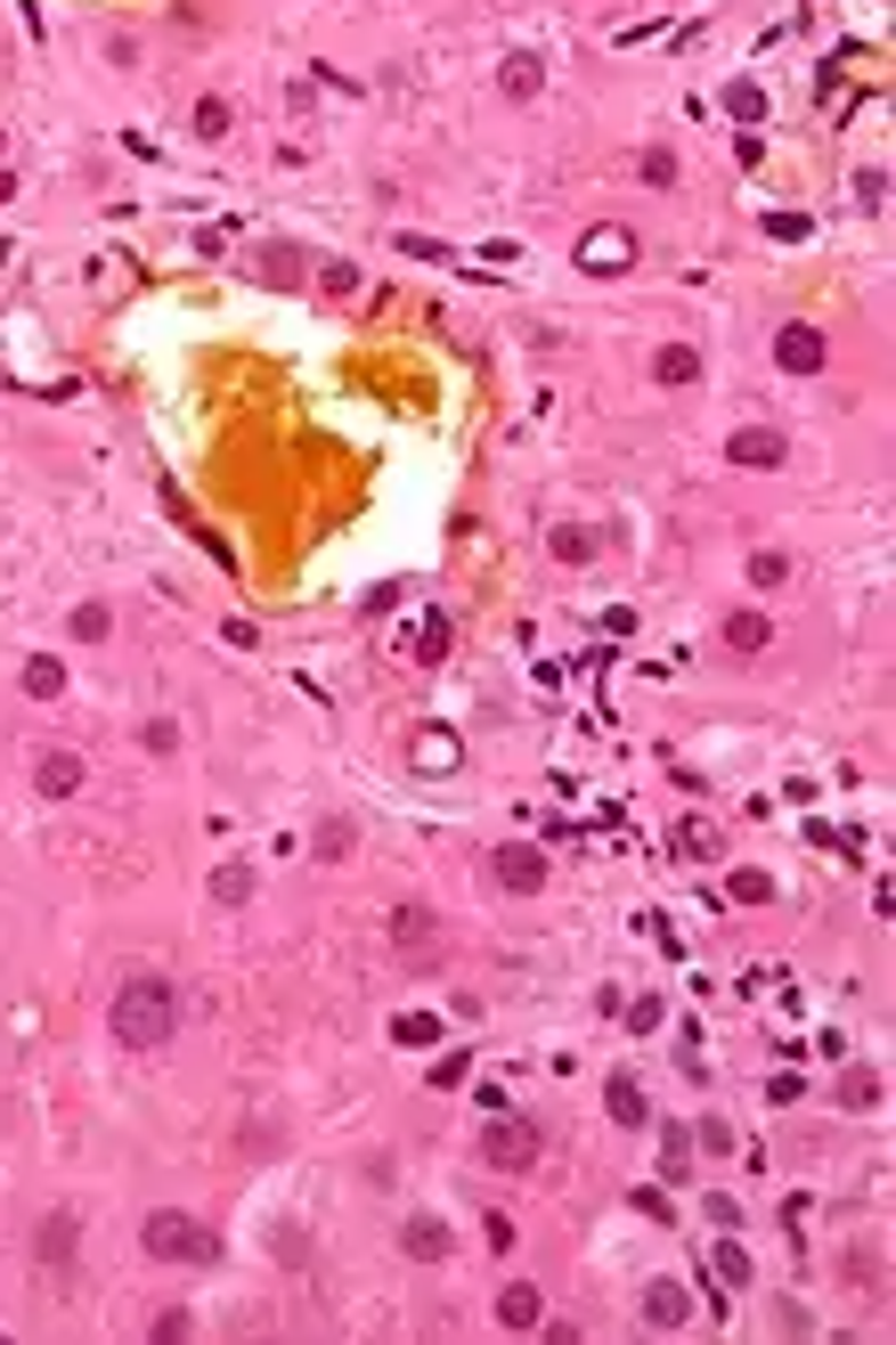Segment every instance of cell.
<instances>
[{
    "mask_svg": "<svg viewBox=\"0 0 896 1345\" xmlns=\"http://www.w3.org/2000/svg\"><path fill=\"white\" fill-rule=\"evenodd\" d=\"M107 1027H115V1044H131V1052H155V1044H172L180 1036V987L172 979H122V996L107 1011Z\"/></svg>",
    "mask_w": 896,
    "mask_h": 1345,
    "instance_id": "6da1fadb",
    "label": "cell"
},
{
    "mask_svg": "<svg viewBox=\"0 0 896 1345\" xmlns=\"http://www.w3.org/2000/svg\"><path fill=\"white\" fill-rule=\"evenodd\" d=\"M139 1239H148L155 1265H213V1231H204L196 1215H180V1207H155Z\"/></svg>",
    "mask_w": 896,
    "mask_h": 1345,
    "instance_id": "7a4b0ae2",
    "label": "cell"
},
{
    "mask_svg": "<svg viewBox=\"0 0 896 1345\" xmlns=\"http://www.w3.org/2000/svg\"><path fill=\"white\" fill-rule=\"evenodd\" d=\"M482 1166L530 1174V1166H538V1126H530V1117H514V1109H489V1126H482Z\"/></svg>",
    "mask_w": 896,
    "mask_h": 1345,
    "instance_id": "3957f363",
    "label": "cell"
},
{
    "mask_svg": "<svg viewBox=\"0 0 896 1345\" xmlns=\"http://www.w3.org/2000/svg\"><path fill=\"white\" fill-rule=\"evenodd\" d=\"M579 269H587V278H619V269H636V237L619 229V220H595V229L579 237Z\"/></svg>",
    "mask_w": 896,
    "mask_h": 1345,
    "instance_id": "277c9868",
    "label": "cell"
},
{
    "mask_svg": "<svg viewBox=\"0 0 896 1345\" xmlns=\"http://www.w3.org/2000/svg\"><path fill=\"white\" fill-rule=\"evenodd\" d=\"M725 458H734L742 473H775V465L790 458V441H782V432H775V424H742V432H734V441H725Z\"/></svg>",
    "mask_w": 896,
    "mask_h": 1345,
    "instance_id": "5b68a950",
    "label": "cell"
},
{
    "mask_svg": "<svg viewBox=\"0 0 896 1345\" xmlns=\"http://www.w3.org/2000/svg\"><path fill=\"white\" fill-rule=\"evenodd\" d=\"M823 351H831V343H823V326H799V319H790L782 335H775V367H782V376H816Z\"/></svg>",
    "mask_w": 896,
    "mask_h": 1345,
    "instance_id": "8992f818",
    "label": "cell"
},
{
    "mask_svg": "<svg viewBox=\"0 0 896 1345\" xmlns=\"http://www.w3.org/2000/svg\"><path fill=\"white\" fill-rule=\"evenodd\" d=\"M489 873H497V889H514V897H530V889H547V857H538V848H497L489 857Z\"/></svg>",
    "mask_w": 896,
    "mask_h": 1345,
    "instance_id": "52a82bcc",
    "label": "cell"
},
{
    "mask_svg": "<svg viewBox=\"0 0 896 1345\" xmlns=\"http://www.w3.org/2000/svg\"><path fill=\"white\" fill-rule=\"evenodd\" d=\"M33 792H41V799H74V792H82V758H74V751H41V758H33Z\"/></svg>",
    "mask_w": 896,
    "mask_h": 1345,
    "instance_id": "ba28073f",
    "label": "cell"
},
{
    "mask_svg": "<svg viewBox=\"0 0 896 1345\" xmlns=\"http://www.w3.org/2000/svg\"><path fill=\"white\" fill-rule=\"evenodd\" d=\"M684 1321H693V1296H684L677 1280H652V1289H644V1330H684Z\"/></svg>",
    "mask_w": 896,
    "mask_h": 1345,
    "instance_id": "9c48e42d",
    "label": "cell"
},
{
    "mask_svg": "<svg viewBox=\"0 0 896 1345\" xmlns=\"http://www.w3.org/2000/svg\"><path fill=\"white\" fill-rule=\"evenodd\" d=\"M408 758H415V775H449L456 758H465V742H456L449 727H424V734H415V751H408Z\"/></svg>",
    "mask_w": 896,
    "mask_h": 1345,
    "instance_id": "30bf717a",
    "label": "cell"
},
{
    "mask_svg": "<svg viewBox=\"0 0 896 1345\" xmlns=\"http://www.w3.org/2000/svg\"><path fill=\"white\" fill-rule=\"evenodd\" d=\"M652 384H669V391L701 384V351H693V343H660V351H652Z\"/></svg>",
    "mask_w": 896,
    "mask_h": 1345,
    "instance_id": "8fae6325",
    "label": "cell"
},
{
    "mask_svg": "<svg viewBox=\"0 0 896 1345\" xmlns=\"http://www.w3.org/2000/svg\"><path fill=\"white\" fill-rule=\"evenodd\" d=\"M400 1248L415 1256V1265H441V1256L456 1248V1239H449V1224H441V1215H415V1224L400 1231Z\"/></svg>",
    "mask_w": 896,
    "mask_h": 1345,
    "instance_id": "7c38bea8",
    "label": "cell"
},
{
    "mask_svg": "<svg viewBox=\"0 0 896 1345\" xmlns=\"http://www.w3.org/2000/svg\"><path fill=\"white\" fill-rule=\"evenodd\" d=\"M497 1321H506V1330H538V1321H547V1296H538L530 1280H514V1289H497Z\"/></svg>",
    "mask_w": 896,
    "mask_h": 1345,
    "instance_id": "4fadbf2b",
    "label": "cell"
},
{
    "mask_svg": "<svg viewBox=\"0 0 896 1345\" xmlns=\"http://www.w3.org/2000/svg\"><path fill=\"white\" fill-rule=\"evenodd\" d=\"M603 1101H612V1126H628V1133H636V1126H652V1109H644V1085H636L628 1068L603 1085Z\"/></svg>",
    "mask_w": 896,
    "mask_h": 1345,
    "instance_id": "5bb4252c",
    "label": "cell"
},
{
    "mask_svg": "<svg viewBox=\"0 0 896 1345\" xmlns=\"http://www.w3.org/2000/svg\"><path fill=\"white\" fill-rule=\"evenodd\" d=\"M660 1183H693V1126H660Z\"/></svg>",
    "mask_w": 896,
    "mask_h": 1345,
    "instance_id": "9a60e30c",
    "label": "cell"
},
{
    "mask_svg": "<svg viewBox=\"0 0 896 1345\" xmlns=\"http://www.w3.org/2000/svg\"><path fill=\"white\" fill-rule=\"evenodd\" d=\"M725 645H734V653H766V645H775V620H766V612H734V620H725Z\"/></svg>",
    "mask_w": 896,
    "mask_h": 1345,
    "instance_id": "2e32d148",
    "label": "cell"
},
{
    "mask_svg": "<svg viewBox=\"0 0 896 1345\" xmlns=\"http://www.w3.org/2000/svg\"><path fill=\"white\" fill-rule=\"evenodd\" d=\"M25 693H33V701H57V693H66V660H57V653H33V660H25Z\"/></svg>",
    "mask_w": 896,
    "mask_h": 1345,
    "instance_id": "e0dca14e",
    "label": "cell"
},
{
    "mask_svg": "<svg viewBox=\"0 0 896 1345\" xmlns=\"http://www.w3.org/2000/svg\"><path fill=\"white\" fill-rule=\"evenodd\" d=\"M253 889H261L253 864H220L213 873V905H253Z\"/></svg>",
    "mask_w": 896,
    "mask_h": 1345,
    "instance_id": "ac0fdd59",
    "label": "cell"
},
{
    "mask_svg": "<svg viewBox=\"0 0 896 1345\" xmlns=\"http://www.w3.org/2000/svg\"><path fill=\"white\" fill-rule=\"evenodd\" d=\"M391 1044H408V1052L441 1044V1020H432V1011H400V1020H391Z\"/></svg>",
    "mask_w": 896,
    "mask_h": 1345,
    "instance_id": "d6986e66",
    "label": "cell"
},
{
    "mask_svg": "<svg viewBox=\"0 0 896 1345\" xmlns=\"http://www.w3.org/2000/svg\"><path fill=\"white\" fill-rule=\"evenodd\" d=\"M547 547H554V563H587V555H595V530H579V523H554V530H547Z\"/></svg>",
    "mask_w": 896,
    "mask_h": 1345,
    "instance_id": "ffe728a7",
    "label": "cell"
},
{
    "mask_svg": "<svg viewBox=\"0 0 896 1345\" xmlns=\"http://www.w3.org/2000/svg\"><path fill=\"white\" fill-rule=\"evenodd\" d=\"M725 897H734V905H775V873H758V864H742V873L725 881Z\"/></svg>",
    "mask_w": 896,
    "mask_h": 1345,
    "instance_id": "44dd1931",
    "label": "cell"
},
{
    "mask_svg": "<svg viewBox=\"0 0 896 1345\" xmlns=\"http://www.w3.org/2000/svg\"><path fill=\"white\" fill-rule=\"evenodd\" d=\"M840 1109H881V1076L872 1068H840Z\"/></svg>",
    "mask_w": 896,
    "mask_h": 1345,
    "instance_id": "7402d4cb",
    "label": "cell"
},
{
    "mask_svg": "<svg viewBox=\"0 0 896 1345\" xmlns=\"http://www.w3.org/2000/svg\"><path fill=\"white\" fill-rule=\"evenodd\" d=\"M538 82H547V74H538V57L522 50V57H506V74H497V90H506V98H538Z\"/></svg>",
    "mask_w": 896,
    "mask_h": 1345,
    "instance_id": "603a6c76",
    "label": "cell"
},
{
    "mask_svg": "<svg viewBox=\"0 0 896 1345\" xmlns=\"http://www.w3.org/2000/svg\"><path fill=\"white\" fill-rule=\"evenodd\" d=\"M710 1272L725 1280V1289H749V1256L734 1248V1239H717V1248H710Z\"/></svg>",
    "mask_w": 896,
    "mask_h": 1345,
    "instance_id": "cb8c5ba5",
    "label": "cell"
},
{
    "mask_svg": "<svg viewBox=\"0 0 896 1345\" xmlns=\"http://www.w3.org/2000/svg\"><path fill=\"white\" fill-rule=\"evenodd\" d=\"M749 588H790V555L758 547V555H749Z\"/></svg>",
    "mask_w": 896,
    "mask_h": 1345,
    "instance_id": "d4e9b609",
    "label": "cell"
},
{
    "mask_svg": "<svg viewBox=\"0 0 896 1345\" xmlns=\"http://www.w3.org/2000/svg\"><path fill=\"white\" fill-rule=\"evenodd\" d=\"M107 628H115L107 604H74V645H107Z\"/></svg>",
    "mask_w": 896,
    "mask_h": 1345,
    "instance_id": "484cf974",
    "label": "cell"
},
{
    "mask_svg": "<svg viewBox=\"0 0 896 1345\" xmlns=\"http://www.w3.org/2000/svg\"><path fill=\"white\" fill-rule=\"evenodd\" d=\"M228 122H237V115H228V98H196V122H187V131H196V139H228Z\"/></svg>",
    "mask_w": 896,
    "mask_h": 1345,
    "instance_id": "4316f807",
    "label": "cell"
},
{
    "mask_svg": "<svg viewBox=\"0 0 896 1345\" xmlns=\"http://www.w3.org/2000/svg\"><path fill=\"white\" fill-rule=\"evenodd\" d=\"M441 653H449V620H441V612H424V628H415V660L432 669Z\"/></svg>",
    "mask_w": 896,
    "mask_h": 1345,
    "instance_id": "83f0119b",
    "label": "cell"
},
{
    "mask_svg": "<svg viewBox=\"0 0 896 1345\" xmlns=\"http://www.w3.org/2000/svg\"><path fill=\"white\" fill-rule=\"evenodd\" d=\"M725 115H734V122H758V115H766V90H758V82H734V90H725Z\"/></svg>",
    "mask_w": 896,
    "mask_h": 1345,
    "instance_id": "f1b7e54d",
    "label": "cell"
},
{
    "mask_svg": "<svg viewBox=\"0 0 896 1345\" xmlns=\"http://www.w3.org/2000/svg\"><path fill=\"white\" fill-rule=\"evenodd\" d=\"M41 1256H50V1265L74 1256V1215H50V1224H41Z\"/></svg>",
    "mask_w": 896,
    "mask_h": 1345,
    "instance_id": "f546056e",
    "label": "cell"
},
{
    "mask_svg": "<svg viewBox=\"0 0 896 1345\" xmlns=\"http://www.w3.org/2000/svg\"><path fill=\"white\" fill-rule=\"evenodd\" d=\"M465 1076H473V1052H465V1044H456V1052H441V1061H432V1085H441V1093H449V1085H465Z\"/></svg>",
    "mask_w": 896,
    "mask_h": 1345,
    "instance_id": "4dcf8cb0",
    "label": "cell"
},
{
    "mask_svg": "<svg viewBox=\"0 0 896 1345\" xmlns=\"http://www.w3.org/2000/svg\"><path fill=\"white\" fill-rule=\"evenodd\" d=\"M856 204H864V213H881V204H888V172H881V163H864V172H856Z\"/></svg>",
    "mask_w": 896,
    "mask_h": 1345,
    "instance_id": "1f68e13d",
    "label": "cell"
},
{
    "mask_svg": "<svg viewBox=\"0 0 896 1345\" xmlns=\"http://www.w3.org/2000/svg\"><path fill=\"white\" fill-rule=\"evenodd\" d=\"M391 254H408V261H456V254H449V245H432V237H408V229H400V237H391Z\"/></svg>",
    "mask_w": 896,
    "mask_h": 1345,
    "instance_id": "d6a6232c",
    "label": "cell"
},
{
    "mask_svg": "<svg viewBox=\"0 0 896 1345\" xmlns=\"http://www.w3.org/2000/svg\"><path fill=\"white\" fill-rule=\"evenodd\" d=\"M693 1142L710 1150V1158H725V1150H734V1133H725V1117H701V1126H693Z\"/></svg>",
    "mask_w": 896,
    "mask_h": 1345,
    "instance_id": "836d02e7",
    "label": "cell"
},
{
    "mask_svg": "<svg viewBox=\"0 0 896 1345\" xmlns=\"http://www.w3.org/2000/svg\"><path fill=\"white\" fill-rule=\"evenodd\" d=\"M660 1020H669V1011H660V996H636V1003H628V1027H636V1036H652Z\"/></svg>",
    "mask_w": 896,
    "mask_h": 1345,
    "instance_id": "e575fe53",
    "label": "cell"
},
{
    "mask_svg": "<svg viewBox=\"0 0 896 1345\" xmlns=\"http://www.w3.org/2000/svg\"><path fill=\"white\" fill-rule=\"evenodd\" d=\"M391 929H400L408 946H424L432 938V914H424V905H408V914H391Z\"/></svg>",
    "mask_w": 896,
    "mask_h": 1345,
    "instance_id": "d590c367",
    "label": "cell"
},
{
    "mask_svg": "<svg viewBox=\"0 0 896 1345\" xmlns=\"http://www.w3.org/2000/svg\"><path fill=\"white\" fill-rule=\"evenodd\" d=\"M644 180H652V189H677V155L652 148V155H644Z\"/></svg>",
    "mask_w": 896,
    "mask_h": 1345,
    "instance_id": "8d00e7d4",
    "label": "cell"
},
{
    "mask_svg": "<svg viewBox=\"0 0 896 1345\" xmlns=\"http://www.w3.org/2000/svg\"><path fill=\"white\" fill-rule=\"evenodd\" d=\"M319 286H326V294H350V286H359V269H350V261H326Z\"/></svg>",
    "mask_w": 896,
    "mask_h": 1345,
    "instance_id": "74e56055",
    "label": "cell"
},
{
    "mask_svg": "<svg viewBox=\"0 0 896 1345\" xmlns=\"http://www.w3.org/2000/svg\"><path fill=\"white\" fill-rule=\"evenodd\" d=\"M482 1231H489V1248H497V1256L514 1248V1215H497V1207H489V1215H482Z\"/></svg>",
    "mask_w": 896,
    "mask_h": 1345,
    "instance_id": "f35d334b",
    "label": "cell"
},
{
    "mask_svg": "<svg viewBox=\"0 0 896 1345\" xmlns=\"http://www.w3.org/2000/svg\"><path fill=\"white\" fill-rule=\"evenodd\" d=\"M319 857H350V824H326V832H319Z\"/></svg>",
    "mask_w": 896,
    "mask_h": 1345,
    "instance_id": "ab89813d",
    "label": "cell"
},
{
    "mask_svg": "<svg viewBox=\"0 0 896 1345\" xmlns=\"http://www.w3.org/2000/svg\"><path fill=\"white\" fill-rule=\"evenodd\" d=\"M9 196H17V180H9V172H0V204H9Z\"/></svg>",
    "mask_w": 896,
    "mask_h": 1345,
    "instance_id": "60d3db41",
    "label": "cell"
}]
</instances>
